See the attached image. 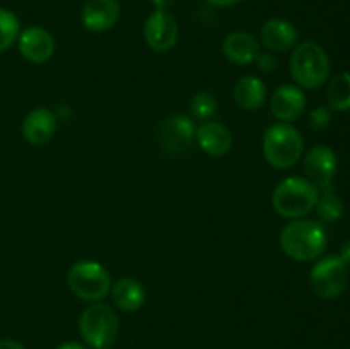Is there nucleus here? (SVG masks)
I'll use <instances>...</instances> for the list:
<instances>
[{
    "mask_svg": "<svg viewBox=\"0 0 350 349\" xmlns=\"http://www.w3.org/2000/svg\"><path fill=\"white\" fill-rule=\"evenodd\" d=\"M279 245L289 259L296 262H313L325 253L327 231L314 219H293L280 231Z\"/></svg>",
    "mask_w": 350,
    "mask_h": 349,
    "instance_id": "1",
    "label": "nucleus"
},
{
    "mask_svg": "<svg viewBox=\"0 0 350 349\" xmlns=\"http://www.w3.org/2000/svg\"><path fill=\"white\" fill-rule=\"evenodd\" d=\"M320 188L304 177H287L277 183L272 194V205L284 219H301L314 211Z\"/></svg>",
    "mask_w": 350,
    "mask_h": 349,
    "instance_id": "2",
    "label": "nucleus"
},
{
    "mask_svg": "<svg viewBox=\"0 0 350 349\" xmlns=\"http://www.w3.org/2000/svg\"><path fill=\"white\" fill-rule=\"evenodd\" d=\"M289 72L301 89H318L330 77V58L323 47L304 41L296 44L291 53Z\"/></svg>",
    "mask_w": 350,
    "mask_h": 349,
    "instance_id": "3",
    "label": "nucleus"
},
{
    "mask_svg": "<svg viewBox=\"0 0 350 349\" xmlns=\"http://www.w3.org/2000/svg\"><path fill=\"white\" fill-rule=\"evenodd\" d=\"M263 156L275 170H289L304 153V139L299 130L291 123L270 125L263 133Z\"/></svg>",
    "mask_w": 350,
    "mask_h": 349,
    "instance_id": "4",
    "label": "nucleus"
},
{
    "mask_svg": "<svg viewBox=\"0 0 350 349\" xmlns=\"http://www.w3.org/2000/svg\"><path fill=\"white\" fill-rule=\"evenodd\" d=\"M67 283L72 293L82 301L99 303L111 291V277L105 266L94 260H79L68 269Z\"/></svg>",
    "mask_w": 350,
    "mask_h": 349,
    "instance_id": "5",
    "label": "nucleus"
},
{
    "mask_svg": "<svg viewBox=\"0 0 350 349\" xmlns=\"http://www.w3.org/2000/svg\"><path fill=\"white\" fill-rule=\"evenodd\" d=\"M79 332L85 344L96 348H109L116 341L120 322L113 308L105 303H92L82 311L79 318Z\"/></svg>",
    "mask_w": 350,
    "mask_h": 349,
    "instance_id": "6",
    "label": "nucleus"
},
{
    "mask_svg": "<svg viewBox=\"0 0 350 349\" xmlns=\"http://www.w3.org/2000/svg\"><path fill=\"white\" fill-rule=\"evenodd\" d=\"M311 289L323 300L340 296L349 283L347 263L338 255H321L310 274Z\"/></svg>",
    "mask_w": 350,
    "mask_h": 349,
    "instance_id": "7",
    "label": "nucleus"
},
{
    "mask_svg": "<svg viewBox=\"0 0 350 349\" xmlns=\"http://www.w3.org/2000/svg\"><path fill=\"white\" fill-rule=\"evenodd\" d=\"M195 133L197 127L190 116L171 115L161 122L157 130V142L167 156H180L187 153L195 142Z\"/></svg>",
    "mask_w": 350,
    "mask_h": 349,
    "instance_id": "8",
    "label": "nucleus"
},
{
    "mask_svg": "<svg viewBox=\"0 0 350 349\" xmlns=\"http://www.w3.org/2000/svg\"><path fill=\"white\" fill-rule=\"evenodd\" d=\"M178 23L167 10H154L144 23V40L157 53L173 50L178 43Z\"/></svg>",
    "mask_w": 350,
    "mask_h": 349,
    "instance_id": "9",
    "label": "nucleus"
},
{
    "mask_svg": "<svg viewBox=\"0 0 350 349\" xmlns=\"http://www.w3.org/2000/svg\"><path fill=\"white\" fill-rule=\"evenodd\" d=\"M338 170L337 154L328 146H314L304 154V173L318 188L334 183Z\"/></svg>",
    "mask_w": 350,
    "mask_h": 349,
    "instance_id": "10",
    "label": "nucleus"
},
{
    "mask_svg": "<svg viewBox=\"0 0 350 349\" xmlns=\"http://www.w3.org/2000/svg\"><path fill=\"white\" fill-rule=\"evenodd\" d=\"M308 99L296 84H282L270 96V112L279 122L293 123L304 115Z\"/></svg>",
    "mask_w": 350,
    "mask_h": 349,
    "instance_id": "11",
    "label": "nucleus"
},
{
    "mask_svg": "<svg viewBox=\"0 0 350 349\" xmlns=\"http://www.w3.org/2000/svg\"><path fill=\"white\" fill-rule=\"evenodd\" d=\"M17 48L19 53L31 64H44L55 53V38L44 27L31 26L19 33Z\"/></svg>",
    "mask_w": 350,
    "mask_h": 349,
    "instance_id": "12",
    "label": "nucleus"
},
{
    "mask_svg": "<svg viewBox=\"0 0 350 349\" xmlns=\"http://www.w3.org/2000/svg\"><path fill=\"white\" fill-rule=\"evenodd\" d=\"M122 7L118 0H88L81 10V21L92 33L108 31L118 23Z\"/></svg>",
    "mask_w": 350,
    "mask_h": 349,
    "instance_id": "13",
    "label": "nucleus"
},
{
    "mask_svg": "<svg viewBox=\"0 0 350 349\" xmlns=\"http://www.w3.org/2000/svg\"><path fill=\"white\" fill-rule=\"evenodd\" d=\"M260 38H262L263 47L269 51L284 53V51L294 50L299 33L291 21L282 19V17H272L262 26Z\"/></svg>",
    "mask_w": 350,
    "mask_h": 349,
    "instance_id": "14",
    "label": "nucleus"
},
{
    "mask_svg": "<svg viewBox=\"0 0 350 349\" xmlns=\"http://www.w3.org/2000/svg\"><path fill=\"white\" fill-rule=\"evenodd\" d=\"M57 113L48 108H34L23 122V137L33 146H43L55 137L57 132Z\"/></svg>",
    "mask_w": 350,
    "mask_h": 349,
    "instance_id": "15",
    "label": "nucleus"
},
{
    "mask_svg": "<svg viewBox=\"0 0 350 349\" xmlns=\"http://www.w3.org/2000/svg\"><path fill=\"white\" fill-rule=\"evenodd\" d=\"M195 140L204 153L214 157L226 156L232 149L231 130L224 123L214 122V120L202 122V125L197 129V133H195Z\"/></svg>",
    "mask_w": 350,
    "mask_h": 349,
    "instance_id": "16",
    "label": "nucleus"
},
{
    "mask_svg": "<svg viewBox=\"0 0 350 349\" xmlns=\"http://www.w3.org/2000/svg\"><path fill=\"white\" fill-rule=\"evenodd\" d=\"M222 53L236 65H252L260 55V44L253 34L234 31L222 41Z\"/></svg>",
    "mask_w": 350,
    "mask_h": 349,
    "instance_id": "17",
    "label": "nucleus"
},
{
    "mask_svg": "<svg viewBox=\"0 0 350 349\" xmlns=\"http://www.w3.org/2000/svg\"><path fill=\"white\" fill-rule=\"evenodd\" d=\"M234 101L236 105L246 112H256L263 108L269 98V91L262 79L256 75H245L234 84Z\"/></svg>",
    "mask_w": 350,
    "mask_h": 349,
    "instance_id": "18",
    "label": "nucleus"
},
{
    "mask_svg": "<svg viewBox=\"0 0 350 349\" xmlns=\"http://www.w3.org/2000/svg\"><path fill=\"white\" fill-rule=\"evenodd\" d=\"M111 296L116 307L122 311H137L146 303V287L133 277H122L111 284Z\"/></svg>",
    "mask_w": 350,
    "mask_h": 349,
    "instance_id": "19",
    "label": "nucleus"
},
{
    "mask_svg": "<svg viewBox=\"0 0 350 349\" xmlns=\"http://www.w3.org/2000/svg\"><path fill=\"white\" fill-rule=\"evenodd\" d=\"M314 211H317L320 222H335L342 218L344 204H342V198L338 197L334 183L320 188V197L314 205Z\"/></svg>",
    "mask_w": 350,
    "mask_h": 349,
    "instance_id": "20",
    "label": "nucleus"
},
{
    "mask_svg": "<svg viewBox=\"0 0 350 349\" xmlns=\"http://www.w3.org/2000/svg\"><path fill=\"white\" fill-rule=\"evenodd\" d=\"M327 103L332 112L350 109V72L335 75L327 88Z\"/></svg>",
    "mask_w": 350,
    "mask_h": 349,
    "instance_id": "21",
    "label": "nucleus"
},
{
    "mask_svg": "<svg viewBox=\"0 0 350 349\" xmlns=\"http://www.w3.org/2000/svg\"><path fill=\"white\" fill-rule=\"evenodd\" d=\"M19 33L21 24L16 14L7 9H0V53L9 50L16 43Z\"/></svg>",
    "mask_w": 350,
    "mask_h": 349,
    "instance_id": "22",
    "label": "nucleus"
},
{
    "mask_svg": "<svg viewBox=\"0 0 350 349\" xmlns=\"http://www.w3.org/2000/svg\"><path fill=\"white\" fill-rule=\"evenodd\" d=\"M190 112L193 118L202 120V122L212 120V116L217 112V99H215V96L212 92H197L190 99Z\"/></svg>",
    "mask_w": 350,
    "mask_h": 349,
    "instance_id": "23",
    "label": "nucleus"
},
{
    "mask_svg": "<svg viewBox=\"0 0 350 349\" xmlns=\"http://www.w3.org/2000/svg\"><path fill=\"white\" fill-rule=\"evenodd\" d=\"M332 123V109L328 106H320L310 113V127L317 132L328 129Z\"/></svg>",
    "mask_w": 350,
    "mask_h": 349,
    "instance_id": "24",
    "label": "nucleus"
},
{
    "mask_svg": "<svg viewBox=\"0 0 350 349\" xmlns=\"http://www.w3.org/2000/svg\"><path fill=\"white\" fill-rule=\"evenodd\" d=\"M255 64H256V67H258L260 72H265V74H269V72L277 70V65H279V62H277L275 55H273L272 51H260V55L256 57Z\"/></svg>",
    "mask_w": 350,
    "mask_h": 349,
    "instance_id": "25",
    "label": "nucleus"
},
{
    "mask_svg": "<svg viewBox=\"0 0 350 349\" xmlns=\"http://www.w3.org/2000/svg\"><path fill=\"white\" fill-rule=\"evenodd\" d=\"M0 349H26L19 341H14V339H2L0 341Z\"/></svg>",
    "mask_w": 350,
    "mask_h": 349,
    "instance_id": "26",
    "label": "nucleus"
},
{
    "mask_svg": "<svg viewBox=\"0 0 350 349\" xmlns=\"http://www.w3.org/2000/svg\"><path fill=\"white\" fill-rule=\"evenodd\" d=\"M338 257H340V259L349 266L350 263V240H347V242L340 246V253H338Z\"/></svg>",
    "mask_w": 350,
    "mask_h": 349,
    "instance_id": "27",
    "label": "nucleus"
},
{
    "mask_svg": "<svg viewBox=\"0 0 350 349\" xmlns=\"http://www.w3.org/2000/svg\"><path fill=\"white\" fill-rule=\"evenodd\" d=\"M156 7V10H167L171 5H173L174 0H150Z\"/></svg>",
    "mask_w": 350,
    "mask_h": 349,
    "instance_id": "28",
    "label": "nucleus"
},
{
    "mask_svg": "<svg viewBox=\"0 0 350 349\" xmlns=\"http://www.w3.org/2000/svg\"><path fill=\"white\" fill-rule=\"evenodd\" d=\"M207 2L215 7H231V5H236L238 2H241V0H207Z\"/></svg>",
    "mask_w": 350,
    "mask_h": 349,
    "instance_id": "29",
    "label": "nucleus"
},
{
    "mask_svg": "<svg viewBox=\"0 0 350 349\" xmlns=\"http://www.w3.org/2000/svg\"><path fill=\"white\" fill-rule=\"evenodd\" d=\"M57 349H88L85 346L79 344V342H65V344H60Z\"/></svg>",
    "mask_w": 350,
    "mask_h": 349,
    "instance_id": "30",
    "label": "nucleus"
},
{
    "mask_svg": "<svg viewBox=\"0 0 350 349\" xmlns=\"http://www.w3.org/2000/svg\"><path fill=\"white\" fill-rule=\"evenodd\" d=\"M96 349H109V348H96Z\"/></svg>",
    "mask_w": 350,
    "mask_h": 349,
    "instance_id": "31",
    "label": "nucleus"
}]
</instances>
